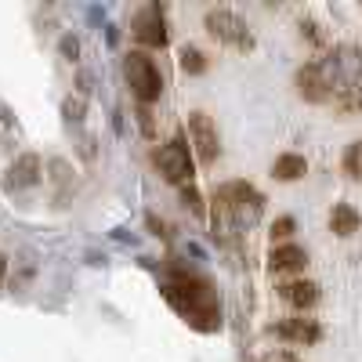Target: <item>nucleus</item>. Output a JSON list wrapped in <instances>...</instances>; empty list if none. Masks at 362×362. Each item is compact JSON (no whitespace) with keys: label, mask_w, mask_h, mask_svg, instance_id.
<instances>
[{"label":"nucleus","mask_w":362,"mask_h":362,"mask_svg":"<svg viewBox=\"0 0 362 362\" xmlns=\"http://www.w3.org/2000/svg\"><path fill=\"white\" fill-rule=\"evenodd\" d=\"M163 297L174 305L177 315H185L196 329L210 334V329L221 326V300H218V290L210 286V279H203L199 272L192 268H181V264H170L163 272Z\"/></svg>","instance_id":"nucleus-1"},{"label":"nucleus","mask_w":362,"mask_h":362,"mask_svg":"<svg viewBox=\"0 0 362 362\" xmlns=\"http://www.w3.org/2000/svg\"><path fill=\"white\" fill-rule=\"evenodd\" d=\"M124 76H127V83H131V95L138 98V105L160 102V95H163V76H160V66H156L145 51H131V54L124 58Z\"/></svg>","instance_id":"nucleus-2"},{"label":"nucleus","mask_w":362,"mask_h":362,"mask_svg":"<svg viewBox=\"0 0 362 362\" xmlns=\"http://www.w3.org/2000/svg\"><path fill=\"white\" fill-rule=\"evenodd\" d=\"M206 33L214 37V40H221V44L239 47V51H250L254 47V33L247 29V22L239 18L235 11H228V8H210L206 11Z\"/></svg>","instance_id":"nucleus-3"},{"label":"nucleus","mask_w":362,"mask_h":362,"mask_svg":"<svg viewBox=\"0 0 362 362\" xmlns=\"http://www.w3.org/2000/svg\"><path fill=\"white\" fill-rule=\"evenodd\" d=\"M156 167H160V174L170 181V185H189L192 174H196V160H192L189 145L181 138H170L167 145L156 148Z\"/></svg>","instance_id":"nucleus-4"},{"label":"nucleus","mask_w":362,"mask_h":362,"mask_svg":"<svg viewBox=\"0 0 362 362\" xmlns=\"http://www.w3.org/2000/svg\"><path fill=\"white\" fill-rule=\"evenodd\" d=\"M131 37L145 47H167V22H163V8L160 4H145L141 11H134L131 18Z\"/></svg>","instance_id":"nucleus-5"},{"label":"nucleus","mask_w":362,"mask_h":362,"mask_svg":"<svg viewBox=\"0 0 362 362\" xmlns=\"http://www.w3.org/2000/svg\"><path fill=\"white\" fill-rule=\"evenodd\" d=\"M189 138H192V148H196L199 163H214V160H218L221 141H218L214 119H210L206 112H192V116H189Z\"/></svg>","instance_id":"nucleus-6"},{"label":"nucleus","mask_w":362,"mask_h":362,"mask_svg":"<svg viewBox=\"0 0 362 362\" xmlns=\"http://www.w3.org/2000/svg\"><path fill=\"white\" fill-rule=\"evenodd\" d=\"M40 177H44L40 156H37V153H22V156L8 167V189H11V192L33 189V185H40Z\"/></svg>","instance_id":"nucleus-7"},{"label":"nucleus","mask_w":362,"mask_h":362,"mask_svg":"<svg viewBox=\"0 0 362 362\" xmlns=\"http://www.w3.org/2000/svg\"><path fill=\"white\" fill-rule=\"evenodd\" d=\"M272 329H276V337H283L290 344H315V341H322V326L315 319H283Z\"/></svg>","instance_id":"nucleus-8"},{"label":"nucleus","mask_w":362,"mask_h":362,"mask_svg":"<svg viewBox=\"0 0 362 362\" xmlns=\"http://www.w3.org/2000/svg\"><path fill=\"white\" fill-rule=\"evenodd\" d=\"M297 90H300L308 102H329V98H334V90H329L326 80H322L319 62H308V66L297 69Z\"/></svg>","instance_id":"nucleus-9"},{"label":"nucleus","mask_w":362,"mask_h":362,"mask_svg":"<svg viewBox=\"0 0 362 362\" xmlns=\"http://www.w3.org/2000/svg\"><path fill=\"white\" fill-rule=\"evenodd\" d=\"M305 264H308V254L297 243L272 247V254H268V268L276 272V276H283V272H305Z\"/></svg>","instance_id":"nucleus-10"},{"label":"nucleus","mask_w":362,"mask_h":362,"mask_svg":"<svg viewBox=\"0 0 362 362\" xmlns=\"http://www.w3.org/2000/svg\"><path fill=\"white\" fill-rule=\"evenodd\" d=\"M279 297L286 300V305H293V308H312L315 300H319V286L312 283V279H290V283H283L279 286Z\"/></svg>","instance_id":"nucleus-11"},{"label":"nucleus","mask_w":362,"mask_h":362,"mask_svg":"<svg viewBox=\"0 0 362 362\" xmlns=\"http://www.w3.org/2000/svg\"><path fill=\"white\" fill-rule=\"evenodd\" d=\"M358 225H362V218H358V210L351 203H337L334 214H329V228H334L337 235H355Z\"/></svg>","instance_id":"nucleus-12"},{"label":"nucleus","mask_w":362,"mask_h":362,"mask_svg":"<svg viewBox=\"0 0 362 362\" xmlns=\"http://www.w3.org/2000/svg\"><path fill=\"white\" fill-rule=\"evenodd\" d=\"M305 170H308V163L297 153H283L276 163H272V174H276L279 181H297V177H305Z\"/></svg>","instance_id":"nucleus-13"},{"label":"nucleus","mask_w":362,"mask_h":362,"mask_svg":"<svg viewBox=\"0 0 362 362\" xmlns=\"http://www.w3.org/2000/svg\"><path fill=\"white\" fill-rule=\"evenodd\" d=\"M83 112H87L83 95H69V98L62 102V116H66V124H69V127H80V124H83Z\"/></svg>","instance_id":"nucleus-14"},{"label":"nucleus","mask_w":362,"mask_h":362,"mask_svg":"<svg viewBox=\"0 0 362 362\" xmlns=\"http://www.w3.org/2000/svg\"><path fill=\"white\" fill-rule=\"evenodd\" d=\"M181 69L192 73V76L206 73V58H203V51H199V47H185V51H181Z\"/></svg>","instance_id":"nucleus-15"},{"label":"nucleus","mask_w":362,"mask_h":362,"mask_svg":"<svg viewBox=\"0 0 362 362\" xmlns=\"http://www.w3.org/2000/svg\"><path fill=\"white\" fill-rule=\"evenodd\" d=\"M344 170H348V177H362V141H351V145H348Z\"/></svg>","instance_id":"nucleus-16"},{"label":"nucleus","mask_w":362,"mask_h":362,"mask_svg":"<svg viewBox=\"0 0 362 362\" xmlns=\"http://www.w3.org/2000/svg\"><path fill=\"white\" fill-rule=\"evenodd\" d=\"M58 51H62L66 62H76V58H80V40H76L73 33H66L62 40H58Z\"/></svg>","instance_id":"nucleus-17"},{"label":"nucleus","mask_w":362,"mask_h":362,"mask_svg":"<svg viewBox=\"0 0 362 362\" xmlns=\"http://www.w3.org/2000/svg\"><path fill=\"white\" fill-rule=\"evenodd\" d=\"M293 228H297V221H293V218H279L276 225H272V239H279V247H283L286 239L293 235Z\"/></svg>","instance_id":"nucleus-18"},{"label":"nucleus","mask_w":362,"mask_h":362,"mask_svg":"<svg viewBox=\"0 0 362 362\" xmlns=\"http://www.w3.org/2000/svg\"><path fill=\"white\" fill-rule=\"evenodd\" d=\"M181 203H185L192 214H203V196H199L192 185H181Z\"/></svg>","instance_id":"nucleus-19"},{"label":"nucleus","mask_w":362,"mask_h":362,"mask_svg":"<svg viewBox=\"0 0 362 362\" xmlns=\"http://www.w3.org/2000/svg\"><path fill=\"white\" fill-rule=\"evenodd\" d=\"M138 127H141V134H145V138H153V134H156L153 109H148V105H138Z\"/></svg>","instance_id":"nucleus-20"},{"label":"nucleus","mask_w":362,"mask_h":362,"mask_svg":"<svg viewBox=\"0 0 362 362\" xmlns=\"http://www.w3.org/2000/svg\"><path fill=\"white\" fill-rule=\"evenodd\" d=\"M264 362H300V358H297L293 351H286V348H283V351H272Z\"/></svg>","instance_id":"nucleus-21"},{"label":"nucleus","mask_w":362,"mask_h":362,"mask_svg":"<svg viewBox=\"0 0 362 362\" xmlns=\"http://www.w3.org/2000/svg\"><path fill=\"white\" fill-rule=\"evenodd\" d=\"M300 29H308V40H312V44H322V37H319V25H315V22H305Z\"/></svg>","instance_id":"nucleus-22"},{"label":"nucleus","mask_w":362,"mask_h":362,"mask_svg":"<svg viewBox=\"0 0 362 362\" xmlns=\"http://www.w3.org/2000/svg\"><path fill=\"white\" fill-rule=\"evenodd\" d=\"M4 272H8V257L0 254V283H4Z\"/></svg>","instance_id":"nucleus-23"}]
</instances>
